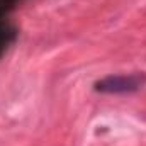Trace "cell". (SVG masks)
<instances>
[{
  "mask_svg": "<svg viewBox=\"0 0 146 146\" xmlns=\"http://www.w3.org/2000/svg\"><path fill=\"white\" fill-rule=\"evenodd\" d=\"M21 0H0V14L9 12L10 9H14Z\"/></svg>",
  "mask_w": 146,
  "mask_h": 146,
  "instance_id": "obj_3",
  "label": "cell"
},
{
  "mask_svg": "<svg viewBox=\"0 0 146 146\" xmlns=\"http://www.w3.org/2000/svg\"><path fill=\"white\" fill-rule=\"evenodd\" d=\"M15 37H17V27L5 17V14H0V58L14 44Z\"/></svg>",
  "mask_w": 146,
  "mask_h": 146,
  "instance_id": "obj_2",
  "label": "cell"
},
{
  "mask_svg": "<svg viewBox=\"0 0 146 146\" xmlns=\"http://www.w3.org/2000/svg\"><path fill=\"white\" fill-rule=\"evenodd\" d=\"M146 83V76L139 73L133 75H110L95 83V90L100 94H133Z\"/></svg>",
  "mask_w": 146,
  "mask_h": 146,
  "instance_id": "obj_1",
  "label": "cell"
}]
</instances>
